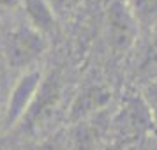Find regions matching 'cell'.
I'll list each match as a JSON object with an SVG mask.
<instances>
[{"mask_svg":"<svg viewBox=\"0 0 157 150\" xmlns=\"http://www.w3.org/2000/svg\"><path fill=\"white\" fill-rule=\"evenodd\" d=\"M154 127V111L141 97H129L109 120L108 131L122 147H132L150 138Z\"/></svg>","mask_w":157,"mask_h":150,"instance_id":"obj_1","label":"cell"},{"mask_svg":"<svg viewBox=\"0 0 157 150\" xmlns=\"http://www.w3.org/2000/svg\"><path fill=\"white\" fill-rule=\"evenodd\" d=\"M141 29L124 0H111L104 14V39L115 58L131 55L138 46Z\"/></svg>","mask_w":157,"mask_h":150,"instance_id":"obj_2","label":"cell"},{"mask_svg":"<svg viewBox=\"0 0 157 150\" xmlns=\"http://www.w3.org/2000/svg\"><path fill=\"white\" fill-rule=\"evenodd\" d=\"M46 50H48L46 36L27 23L9 32L4 44V57L9 67L23 72L36 67Z\"/></svg>","mask_w":157,"mask_h":150,"instance_id":"obj_3","label":"cell"},{"mask_svg":"<svg viewBox=\"0 0 157 150\" xmlns=\"http://www.w3.org/2000/svg\"><path fill=\"white\" fill-rule=\"evenodd\" d=\"M43 79L44 72L39 71L37 67H32L20 74V78L16 79L14 85L7 92V104H6V117H4L6 129H13L21 124L41 88Z\"/></svg>","mask_w":157,"mask_h":150,"instance_id":"obj_4","label":"cell"},{"mask_svg":"<svg viewBox=\"0 0 157 150\" xmlns=\"http://www.w3.org/2000/svg\"><path fill=\"white\" fill-rule=\"evenodd\" d=\"M60 102H62V79H60V76L57 72L44 74L41 88H39L32 106H30L29 113L25 115V118L21 120L20 125L23 129L27 127L29 131L39 133L55 117V113L60 108Z\"/></svg>","mask_w":157,"mask_h":150,"instance_id":"obj_5","label":"cell"},{"mask_svg":"<svg viewBox=\"0 0 157 150\" xmlns=\"http://www.w3.org/2000/svg\"><path fill=\"white\" fill-rule=\"evenodd\" d=\"M109 102H111L109 87L101 81H92L83 87L72 99L71 106L67 108V120L72 125V124L94 118L102 113Z\"/></svg>","mask_w":157,"mask_h":150,"instance_id":"obj_6","label":"cell"},{"mask_svg":"<svg viewBox=\"0 0 157 150\" xmlns=\"http://www.w3.org/2000/svg\"><path fill=\"white\" fill-rule=\"evenodd\" d=\"M145 34L147 39L136 53L132 72L136 79L152 83L157 81V25Z\"/></svg>","mask_w":157,"mask_h":150,"instance_id":"obj_7","label":"cell"},{"mask_svg":"<svg viewBox=\"0 0 157 150\" xmlns=\"http://www.w3.org/2000/svg\"><path fill=\"white\" fill-rule=\"evenodd\" d=\"M94 118L72 124L71 133L65 138L67 150H101L102 127L99 124H94Z\"/></svg>","mask_w":157,"mask_h":150,"instance_id":"obj_8","label":"cell"},{"mask_svg":"<svg viewBox=\"0 0 157 150\" xmlns=\"http://www.w3.org/2000/svg\"><path fill=\"white\" fill-rule=\"evenodd\" d=\"M23 6L29 18V25L43 32L44 36L50 34L57 21V14L51 9L50 2L48 0H23Z\"/></svg>","mask_w":157,"mask_h":150,"instance_id":"obj_9","label":"cell"},{"mask_svg":"<svg viewBox=\"0 0 157 150\" xmlns=\"http://www.w3.org/2000/svg\"><path fill=\"white\" fill-rule=\"evenodd\" d=\"M132 13L141 32H148L157 25V0H124Z\"/></svg>","mask_w":157,"mask_h":150,"instance_id":"obj_10","label":"cell"},{"mask_svg":"<svg viewBox=\"0 0 157 150\" xmlns=\"http://www.w3.org/2000/svg\"><path fill=\"white\" fill-rule=\"evenodd\" d=\"M50 2L51 9L55 11V14H65V13H69L72 9L78 6L79 0H48Z\"/></svg>","mask_w":157,"mask_h":150,"instance_id":"obj_11","label":"cell"},{"mask_svg":"<svg viewBox=\"0 0 157 150\" xmlns=\"http://www.w3.org/2000/svg\"><path fill=\"white\" fill-rule=\"evenodd\" d=\"M127 148H131V150H157V141H155V138H147L141 143L127 147Z\"/></svg>","mask_w":157,"mask_h":150,"instance_id":"obj_12","label":"cell"},{"mask_svg":"<svg viewBox=\"0 0 157 150\" xmlns=\"http://www.w3.org/2000/svg\"><path fill=\"white\" fill-rule=\"evenodd\" d=\"M6 104H7V94H6V90H4V83L0 81V125H4Z\"/></svg>","mask_w":157,"mask_h":150,"instance_id":"obj_13","label":"cell"},{"mask_svg":"<svg viewBox=\"0 0 157 150\" xmlns=\"http://www.w3.org/2000/svg\"><path fill=\"white\" fill-rule=\"evenodd\" d=\"M18 4H20V0H0L2 7H16Z\"/></svg>","mask_w":157,"mask_h":150,"instance_id":"obj_14","label":"cell"}]
</instances>
